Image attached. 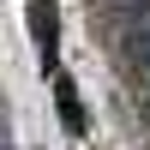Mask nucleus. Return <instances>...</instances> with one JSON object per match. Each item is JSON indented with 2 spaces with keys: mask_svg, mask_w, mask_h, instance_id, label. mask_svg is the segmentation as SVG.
Returning <instances> with one entry per match:
<instances>
[{
  "mask_svg": "<svg viewBox=\"0 0 150 150\" xmlns=\"http://www.w3.org/2000/svg\"><path fill=\"white\" fill-rule=\"evenodd\" d=\"M30 30H36V42H42V60L54 66V36H60V24H54V0H30Z\"/></svg>",
  "mask_w": 150,
  "mask_h": 150,
  "instance_id": "obj_1",
  "label": "nucleus"
},
{
  "mask_svg": "<svg viewBox=\"0 0 150 150\" xmlns=\"http://www.w3.org/2000/svg\"><path fill=\"white\" fill-rule=\"evenodd\" d=\"M54 96H60V120H66V132H84V108H78V96H72L66 78L54 84Z\"/></svg>",
  "mask_w": 150,
  "mask_h": 150,
  "instance_id": "obj_2",
  "label": "nucleus"
}]
</instances>
